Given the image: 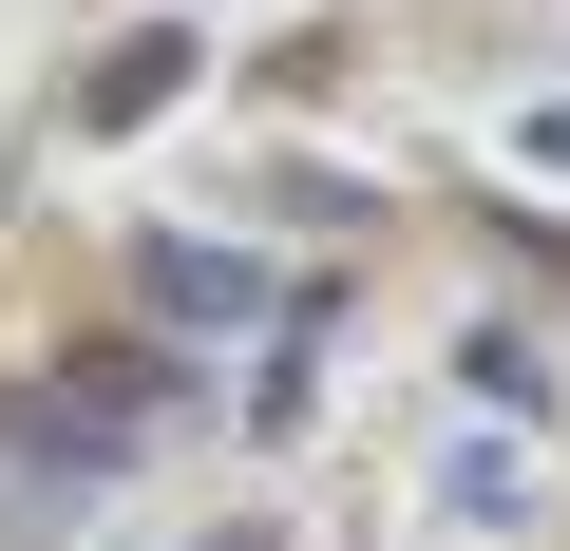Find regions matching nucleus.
Returning a JSON list of instances; mask_svg holds the SVG:
<instances>
[{"mask_svg":"<svg viewBox=\"0 0 570 551\" xmlns=\"http://www.w3.org/2000/svg\"><path fill=\"white\" fill-rule=\"evenodd\" d=\"M171 96H190V39H171V20H134V39L77 77V134H153Z\"/></svg>","mask_w":570,"mask_h":551,"instance_id":"obj_1","label":"nucleus"},{"mask_svg":"<svg viewBox=\"0 0 570 551\" xmlns=\"http://www.w3.org/2000/svg\"><path fill=\"white\" fill-rule=\"evenodd\" d=\"M134 286H153L171 324H247V305H266V266H228V247H190V228H153V247H134Z\"/></svg>","mask_w":570,"mask_h":551,"instance_id":"obj_2","label":"nucleus"}]
</instances>
